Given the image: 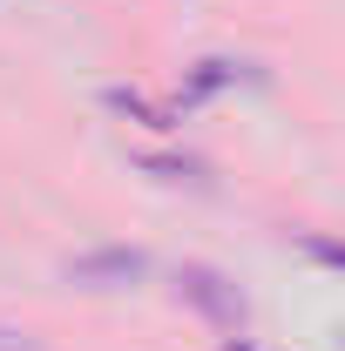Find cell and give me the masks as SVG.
Here are the masks:
<instances>
[{
    "mask_svg": "<svg viewBox=\"0 0 345 351\" xmlns=\"http://www.w3.org/2000/svg\"><path fill=\"white\" fill-rule=\"evenodd\" d=\"M183 298H190V304H203L216 324H237V317H244V298H237V291H223V277H216V270H183Z\"/></svg>",
    "mask_w": 345,
    "mask_h": 351,
    "instance_id": "cell-1",
    "label": "cell"
},
{
    "mask_svg": "<svg viewBox=\"0 0 345 351\" xmlns=\"http://www.w3.org/2000/svg\"><path fill=\"white\" fill-rule=\"evenodd\" d=\"M68 277H75V284H129V277H142V250H102V257H82V263H68Z\"/></svg>",
    "mask_w": 345,
    "mask_h": 351,
    "instance_id": "cell-2",
    "label": "cell"
},
{
    "mask_svg": "<svg viewBox=\"0 0 345 351\" xmlns=\"http://www.w3.org/2000/svg\"><path fill=\"white\" fill-rule=\"evenodd\" d=\"M0 351H34V345H27L21 331H7V324H0Z\"/></svg>",
    "mask_w": 345,
    "mask_h": 351,
    "instance_id": "cell-3",
    "label": "cell"
},
{
    "mask_svg": "<svg viewBox=\"0 0 345 351\" xmlns=\"http://www.w3.org/2000/svg\"><path fill=\"white\" fill-rule=\"evenodd\" d=\"M311 257H325V263H345V243H311Z\"/></svg>",
    "mask_w": 345,
    "mask_h": 351,
    "instance_id": "cell-4",
    "label": "cell"
},
{
    "mask_svg": "<svg viewBox=\"0 0 345 351\" xmlns=\"http://www.w3.org/2000/svg\"><path fill=\"white\" fill-rule=\"evenodd\" d=\"M230 351H251V345H237V338H230Z\"/></svg>",
    "mask_w": 345,
    "mask_h": 351,
    "instance_id": "cell-5",
    "label": "cell"
}]
</instances>
